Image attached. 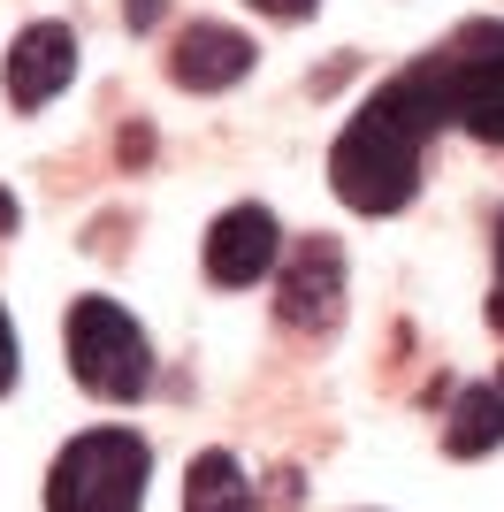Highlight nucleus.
<instances>
[{
	"mask_svg": "<svg viewBox=\"0 0 504 512\" xmlns=\"http://www.w3.org/2000/svg\"><path fill=\"white\" fill-rule=\"evenodd\" d=\"M436 130H443V100H436V69L420 54L413 69L382 77L367 92V107L344 123V138L329 153L336 199L359 207V214H398L420 192V153H428Z\"/></svg>",
	"mask_w": 504,
	"mask_h": 512,
	"instance_id": "nucleus-1",
	"label": "nucleus"
},
{
	"mask_svg": "<svg viewBox=\"0 0 504 512\" xmlns=\"http://www.w3.org/2000/svg\"><path fill=\"white\" fill-rule=\"evenodd\" d=\"M153 451L130 428H92L77 444H62L54 474H46V512H138L146 505Z\"/></svg>",
	"mask_w": 504,
	"mask_h": 512,
	"instance_id": "nucleus-2",
	"label": "nucleus"
},
{
	"mask_svg": "<svg viewBox=\"0 0 504 512\" xmlns=\"http://www.w3.org/2000/svg\"><path fill=\"white\" fill-rule=\"evenodd\" d=\"M436 69V100L443 123L474 130L489 146H504V23H466L428 54Z\"/></svg>",
	"mask_w": 504,
	"mask_h": 512,
	"instance_id": "nucleus-3",
	"label": "nucleus"
},
{
	"mask_svg": "<svg viewBox=\"0 0 504 512\" xmlns=\"http://www.w3.org/2000/svg\"><path fill=\"white\" fill-rule=\"evenodd\" d=\"M69 367H77V383L92 398H115V406H130V398L153 390V344L115 299L69 306Z\"/></svg>",
	"mask_w": 504,
	"mask_h": 512,
	"instance_id": "nucleus-4",
	"label": "nucleus"
},
{
	"mask_svg": "<svg viewBox=\"0 0 504 512\" xmlns=\"http://www.w3.org/2000/svg\"><path fill=\"white\" fill-rule=\"evenodd\" d=\"M275 314L321 337L344 321V245L336 237H298L291 253H283V276H275Z\"/></svg>",
	"mask_w": 504,
	"mask_h": 512,
	"instance_id": "nucleus-5",
	"label": "nucleus"
},
{
	"mask_svg": "<svg viewBox=\"0 0 504 512\" xmlns=\"http://www.w3.org/2000/svg\"><path fill=\"white\" fill-rule=\"evenodd\" d=\"M69 77H77V31L69 23H23L16 46H8V100L16 107H46L62 100Z\"/></svg>",
	"mask_w": 504,
	"mask_h": 512,
	"instance_id": "nucleus-6",
	"label": "nucleus"
},
{
	"mask_svg": "<svg viewBox=\"0 0 504 512\" xmlns=\"http://www.w3.org/2000/svg\"><path fill=\"white\" fill-rule=\"evenodd\" d=\"M275 253H283L275 214H268V207H230V214L207 230V283L245 291V283H260V276L275 268Z\"/></svg>",
	"mask_w": 504,
	"mask_h": 512,
	"instance_id": "nucleus-7",
	"label": "nucleus"
},
{
	"mask_svg": "<svg viewBox=\"0 0 504 512\" xmlns=\"http://www.w3.org/2000/svg\"><path fill=\"white\" fill-rule=\"evenodd\" d=\"M168 77L184 92H222V85H245L252 77V39L230 31V23H191L176 54H168Z\"/></svg>",
	"mask_w": 504,
	"mask_h": 512,
	"instance_id": "nucleus-8",
	"label": "nucleus"
},
{
	"mask_svg": "<svg viewBox=\"0 0 504 512\" xmlns=\"http://www.w3.org/2000/svg\"><path fill=\"white\" fill-rule=\"evenodd\" d=\"M504 444V390L497 383H466L451 398V421H443V451L451 459H489Z\"/></svg>",
	"mask_w": 504,
	"mask_h": 512,
	"instance_id": "nucleus-9",
	"label": "nucleus"
},
{
	"mask_svg": "<svg viewBox=\"0 0 504 512\" xmlns=\"http://www.w3.org/2000/svg\"><path fill=\"white\" fill-rule=\"evenodd\" d=\"M184 512H252V482L230 451H199L184 474Z\"/></svg>",
	"mask_w": 504,
	"mask_h": 512,
	"instance_id": "nucleus-10",
	"label": "nucleus"
},
{
	"mask_svg": "<svg viewBox=\"0 0 504 512\" xmlns=\"http://www.w3.org/2000/svg\"><path fill=\"white\" fill-rule=\"evenodd\" d=\"M16 390V329H8V306H0V398Z\"/></svg>",
	"mask_w": 504,
	"mask_h": 512,
	"instance_id": "nucleus-11",
	"label": "nucleus"
},
{
	"mask_svg": "<svg viewBox=\"0 0 504 512\" xmlns=\"http://www.w3.org/2000/svg\"><path fill=\"white\" fill-rule=\"evenodd\" d=\"M252 8H260V16H275V23H306L321 0H252Z\"/></svg>",
	"mask_w": 504,
	"mask_h": 512,
	"instance_id": "nucleus-12",
	"label": "nucleus"
},
{
	"mask_svg": "<svg viewBox=\"0 0 504 512\" xmlns=\"http://www.w3.org/2000/svg\"><path fill=\"white\" fill-rule=\"evenodd\" d=\"M16 222H23V207H16V192H8V184H0V237L16 230Z\"/></svg>",
	"mask_w": 504,
	"mask_h": 512,
	"instance_id": "nucleus-13",
	"label": "nucleus"
},
{
	"mask_svg": "<svg viewBox=\"0 0 504 512\" xmlns=\"http://www.w3.org/2000/svg\"><path fill=\"white\" fill-rule=\"evenodd\" d=\"M489 321H497V337H504V276H497V291H489Z\"/></svg>",
	"mask_w": 504,
	"mask_h": 512,
	"instance_id": "nucleus-14",
	"label": "nucleus"
},
{
	"mask_svg": "<svg viewBox=\"0 0 504 512\" xmlns=\"http://www.w3.org/2000/svg\"><path fill=\"white\" fill-rule=\"evenodd\" d=\"M130 23H138V31H146V23H153V0H130Z\"/></svg>",
	"mask_w": 504,
	"mask_h": 512,
	"instance_id": "nucleus-15",
	"label": "nucleus"
},
{
	"mask_svg": "<svg viewBox=\"0 0 504 512\" xmlns=\"http://www.w3.org/2000/svg\"><path fill=\"white\" fill-rule=\"evenodd\" d=\"M497 268H504V214H497Z\"/></svg>",
	"mask_w": 504,
	"mask_h": 512,
	"instance_id": "nucleus-16",
	"label": "nucleus"
},
{
	"mask_svg": "<svg viewBox=\"0 0 504 512\" xmlns=\"http://www.w3.org/2000/svg\"><path fill=\"white\" fill-rule=\"evenodd\" d=\"M497 390H504V383H497Z\"/></svg>",
	"mask_w": 504,
	"mask_h": 512,
	"instance_id": "nucleus-17",
	"label": "nucleus"
}]
</instances>
